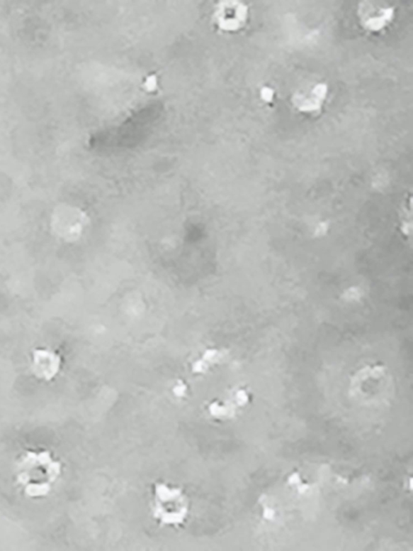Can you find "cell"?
<instances>
[{
  "mask_svg": "<svg viewBox=\"0 0 413 551\" xmlns=\"http://www.w3.org/2000/svg\"><path fill=\"white\" fill-rule=\"evenodd\" d=\"M327 87L324 84H319L315 87L312 91L311 98L300 99L295 97L294 102L296 104V107L301 111H312L319 109L324 101L325 97H327Z\"/></svg>",
  "mask_w": 413,
  "mask_h": 551,
  "instance_id": "obj_1",
  "label": "cell"
},
{
  "mask_svg": "<svg viewBox=\"0 0 413 551\" xmlns=\"http://www.w3.org/2000/svg\"><path fill=\"white\" fill-rule=\"evenodd\" d=\"M393 16L392 9L383 10L382 14L375 17H370L368 21H366L365 25L368 28L372 31H380L383 26L387 25L390 21L392 20Z\"/></svg>",
  "mask_w": 413,
  "mask_h": 551,
  "instance_id": "obj_2",
  "label": "cell"
},
{
  "mask_svg": "<svg viewBox=\"0 0 413 551\" xmlns=\"http://www.w3.org/2000/svg\"><path fill=\"white\" fill-rule=\"evenodd\" d=\"M261 97L264 98V101L270 102L272 101L273 91L268 89V87H266V89H264L263 91H261Z\"/></svg>",
  "mask_w": 413,
  "mask_h": 551,
  "instance_id": "obj_3",
  "label": "cell"
}]
</instances>
